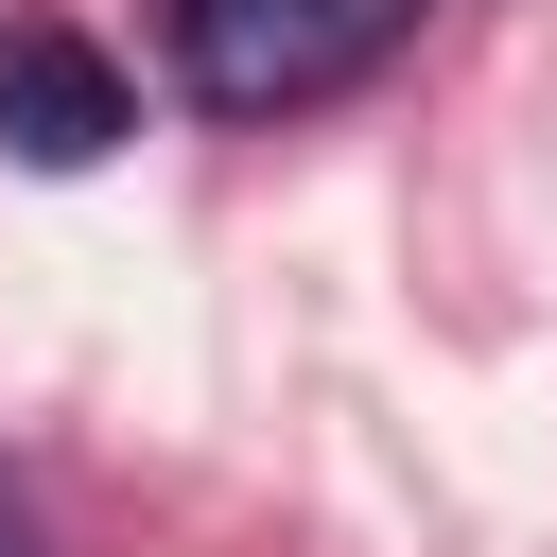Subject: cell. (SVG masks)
<instances>
[{
	"mask_svg": "<svg viewBox=\"0 0 557 557\" xmlns=\"http://www.w3.org/2000/svg\"><path fill=\"white\" fill-rule=\"evenodd\" d=\"M122 139H139L122 52L70 35V17H0V157H17V174H104Z\"/></svg>",
	"mask_w": 557,
	"mask_h": 557,
	"instance_id": "7a4b0ae2",
	"label": "cell"
},
{
	"mask_svg": "<svg viewBox=\"0 0 557 557\" xmlns=\"http://www.w3.org/2000/svg\"><path fill=\"white\" fill-rule=\"evenodd\" d=\"M0 557H52V540H35V505H17V487H0Z\"/></svg>",
	"mask_w": 557,
	"mask_h": 557,
	"instance_id": "3957f363",
	"label": "cell"
},
{
	"mask_svg": "<svg viewBox=\"0 0 557 557\" xmlns=\"http://www.w3.org/2000/svg\"><path fill=\"white\" fill-rule=\"evenodd\" d=\"M435 0H174V87L209 122H296L331 87H366Z\"/></svg>",
	"mask_w": 557,
	"mask_h": 557,
	"instance_id": "6da1fadb",
	"label": "cell"
}]
</instances>
